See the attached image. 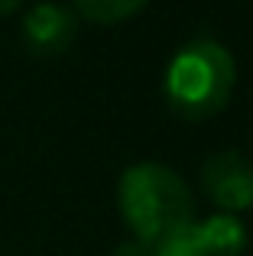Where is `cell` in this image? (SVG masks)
<instances>
[{"label": "cell", "instance_id": "5", "mask_svg": "<svg viewBox=\"0 0 253 256\" xmlns=\"http://www.w3.org/2000/svg\"><path fill=\"white\" fill-rule=\"evenodd\" d=\"M195 237L208 256H240L247 246V230L234 214H221L208 220H195Z\"/></svg>", "mask_w": 253, "mask_h": 256}, {"label": "cell", "instance_id": "3", "mask_svg": "<svg viewBox=\"0 0 253 256\" xmlns=\"http://www.w3.org/2000/svg\"><path fill=\"white\" fill-rule=\"evenodd\" d=\"M202 188L221 214L247 211L253 204V162L234 150L214 152L202 166Z\"/></svg>", "mask_w": 253, "mask_h": 256}, {"label": "cell", "instance_id": "8", "mask_svg": "<svg viewBox=\"0 0 253 256\" xmlns=\"http://www.w3.org/2000/svg\"><path fill=\"white\" fill-rule=\"evenodd\" d=\"M110 256H156V250H150V246L136 244V240H126V244L114 246V250H110Z\"/></svg>", "mask_w": 253, "mask_h": 256}, {"label": "cell", "instance_id": "7", "mask_svg": "<svg viewBox=\"0 0 253 256\" xmlns=\"http://www.w3.org/2000/svg\"><path fill=\"white\" fill-rule=\"evenodd\" d=\"M156 256H208V253H204V246L198 244V237H195V224H192V227H185L182 234H176L169 244L159 246Z\"/></svg>", "mask_w": 253, "mask_h": 256}, {"label": "cell", "instance_id": "6", "mask_svg": "<svg viewBox=\"0 0 253 256\" xmlns=\"http://www.w3.org/2000/svg\"><path fill=\"white\" fill-rule=\"evenodd\" d=\"M75 10L82 13L84 20L91 23H101V26H114V23H124V20L136 16L150 0H72Z\"/></svg>", "mask_w": 253, "mask_h": 256}, {"label": "cell", "instance_id": "2", "mask_svg": "<svg viewBox=\"0 0 253 256\" xmlns=\"http://www.w3.org/2000/svg\"><path fill=\"white\" fill-rule=\"evenodd\" d=\"M234 56L214 39H195L172 56L166 68V98L185 120H208L234 94Z\"/></svg>", "mask_w": 253, "mask_h": 256}, {"label": "cell", "instance_id": "9", "mask_svg": "<svg viewBox=\"0 0 253 256\" xmlns=\"http://www.w3.org/2000/svg\"><path fill=\"white\" fill-rule=\"evenodd\" d=\"M23 4V0H0V16H6V13H13L16 6Z\"/></svg>", "mask_w": 253, "mask_h": 256}, {"label": "cell", "instance_id": "4", "mask_svg": "<svg viewBox=\"0 0 253 256\" xmlns=\"http://www.w3.org/2000/svg\"><path fill=\"white\" fill-rule=\"evenodd\" d=\"M23 39L36 56H62L75 39V16L58 4H36L23 20Z\"/></svg>", "mask_w": 253, "mask_h": 256}, {"label": "cell", "instance_id": "1", "mask_svg": "<svg viewBox=\"0 0 253 256\" xmlns=\"http://www.w3.org/2000/svg\"><path fill=\"white\" fill-rule=\"evenodd\" d=\"M117 201L136 244L159 250L195 224V201L178 172L159 162H136L120 175Z\"/></svg>", "mask_w": 253, "mask_h": 256}]
</instances>
